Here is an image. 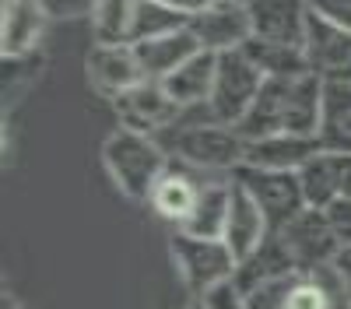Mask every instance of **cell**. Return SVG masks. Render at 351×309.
<instances>
[{"mask_svg": "<svg viewBox=\"0 0 351 309\" xmlns=\"http://www.w3.org/2000/svg\"><path fill=\"white\" fill-rule=\"evenodd\" d=\"M319 109H324V81L316 74L302 77H267L263 88L246 112V120L236 127L246 140L295 134L316 137L319 130Z\"/></svg>", "mask_w": 351, "mask_h": 309, "instance_id": "obj_1", "label": "cell"}, {"mask_svg": "<svg viewBox=\"0 0 351 309\" xmlns=\"http://www.w3.org/2000/svg\"><path fill=\"white\" fill-rule=\"evenodd\" d=\"M169 162H172L169 148L152 134L116 127L102 140V165L127 201L148 204V197H152L155 183L162 180V173L169 169Z\"/></svg>", "mask_w": 351, "mask_h": 309, "instance_id": "obj_2", "label": "cell"}, {"mask_svg": "<svg viewBox=\"0 0 351 309\" xmlns=\"http://www.w3.org/2000/svg\"><path fill=\"white\" fill-rule=\"evenodd\" d=\"M169 155L176 162H183L197 173L208 176H232L246 158V137L218 120H204V123H190L183 130H176Z\"/></svg>", "mask_w": 351, "mask_h": 309, "instance_id": "obj_3", "label": "cell"}, {"mask_svg": "<svg viewBox=\"0 0 351 309\" xmlns=\"http://www.w3.org/2000/svg\"><path fill=\"white\" fill-rule=\"evenodd\" d=\"M169 253H172V264H176V271H180L183 285L190 288V295H208L218 285H228V281L236 277L239 260L221 239L172 232Z\"/></svg>", "mask_w": 351, "mask_h": 309, "instance_id": "obj_4", "label": "cell"}, {"mask_svg": "<svg viewBox=\"0 0 351 309\" xmlns=\"http://www.w3.org/2000/svg\"><path fill=\"white\" fill-rule=\"evenodd\" d=\"M263 71L246 56V49L218 53V74H215V92H211V120L239 127L246 112L253 109L260 88H263Z\"/></svg>", "mask_w": 351, "mask_h": 309, "instance_id": "obj_5", "label": "cell"}, {"mask_svg": "<svg viewBox=\"0 0 351 309\" xmlns=\"http://www.w3.org/2000/svg\"><path fill=\"white\" fill-rule=\"evenodd\" d=\"M236 180L253 201L256 208L263 211L267 225L274 232H281L288 221H295L302 211H306V197H302V183H299V173H278V169H256V165H239Z\"/></svg>", "mask_w": 351, "mask_h": 309, "instance_id": "obj_6", "label": "cell"}, {"mask_svg": "<svg viewBox=\"0 0 351 309\" xmlns=\"http://www.w3.org/2000/svg\"><path fill=\"white\" fill-rule=\"evenodd\" d=\"M116 112H120V127L137 130V134H152L158 137L162 130L176 127L183 116V109L172 102V95L165 92V84L155 77L137 81L130 92H123L120 99H112Z\"/></svg>", "mask_w": 351, "mask_h": 309, "instance_id": "obj_7", "label": "cell"}, {"mask_svg": "<svg viewBox=\"0 0 351 309\" xmlns=\"http://www.w3.org/2000/svg\"><path fill=\"white\" fill-rule=\"evenodd\" d=\"M186 28L193 32L197 46L208 53H232V49H243L253 39V21H250L246 0H221V4H215L208 11H197Z\"/></svg>", "mask_w": 351, "mask_h": 309, "instance_id": "obj_8", "label": "cell"}, {"mask_svg": "<svg viewBox=\"0 0 351 309\" xmlns=\"http://www.w3.org/2000/svg\"><path fill=\"white\" fill-rule=\"evenodd\" d=\"M302 53L309 74L319 81H351V28H341L309 11Z\"/></svg>", "mask_w": 351, "mask_h": 309, "instance_id": "obj_9", "label": "cell"}, {"mask_svg": "<svg viewBox=\"0 0 351 309\" xmlns=\"http://www.w3.org/2000/svg\"><path fill=\"white\" fill-rule=\"evenodd\" d=\"M288 246V253L295 257L299 271H316V267H334L337 253L344 249L334 236V229L327 225L324 211L306 208L295 221H288L285 229L278 232Z\"/></svg>", "mask_w": 351, "mask_h": 309, "instance_id": "obj_10", "label": "cell"}, {"mask_svg": "<svg viewBox=\"0 0 351 309\" xmlns=\"http://www.w3.org/2000/svg\"><path fill=\"white\" fill-rule=\"evenodd\" d=\"M204 180H208V173H197V169L183 165V162H169V169L162 173V180L155 183L152 197H148V208L172 225L176 229H183L186 218L193 214L197 201H200V190H204Z\"/></svg>", "mask_w": 351, "mask_h": 309, "instance_id": "obj_11", "label": "cell"}, {"mask_svg": "<svg viewBox=\"0 0 351 309\" xmlns=\"http://www.w3.org/2000/svg\"><path fill=\"white\" fill-rule=\"evenodd\" d=\"M88 81L99 95H106L109 102L120 99L123 92H130L137 81H144L141 60L130 42H95L88 49Z\"/></svg>", "mask_w": 351, "mask_h": 309, "instance_id": "obj_12", "label": "cell"}, {"mask_svg": "<svg viewBox=\"0 0 351 309\" xmlns=\"http://www.w3.org/2000/svg\"><path fill=\"white\" fill-rule=\"evenodd\" d=\"M246 8L253 21V39L281 46L306 42V25H309L306 0H246Z\"/></svg>", "mask_w": 351, "mask_h": 309, "instance_id": "obj_13", "label": "cell"}, {"mask_svg": "<svg viewBox=\"0 0 351 309\" xmlns=\"http://www.w3.org/2000/svg\"><path fill=\"white\" fill-rule=\"evenodd\" d=\"M4 36H0V53H4V60H28L46 28H49V18L46 11L39 8V0H4Z\"/></svg>", "mask_w": 351, "mask_h": 309, "instance_id": "obj_14", "label": "cell"}, {"mask_svg": "<svg viewBox=\"0 0 351 309\" xmlns=\"http://www.w3.org/2000/svg\"><path fill=\"white\" fill-rule=\"evenodd\" d=\"M274 229L267 225L263 211L256 208L253 197L232 180V204H228V218H225V232H221V243L236 253V260H243L246 253H253L263 239H267Z\"/></svg>", "mask_w": 351, "mask_h": 309, "instance_id": "obj_15", "label": "cell"}, {"mask_svg": "<svg viewBox=\"0 0 351 309\" xmlns=\"http://www.w3.org/2000/svg\"><path fill=\"white\" fill-rule=\"evenodd\" d=\"M295 271H299V264H295V257L288 253L285 239H281L278 232H271L253 253H246V257L236 264V277H232V285L246 295V292H253L256 285H267V281L288 277V274H295Z\"/></svg>", "mask_w": 351, "mask_h": 309, "instance_id": "obj_16", "label": "cell"}, {"mask_svg": "<svg viewBox=\"0 0 351 309\" xmlns=\"http://www.w3.org/2000/svg\"><path fill=\"white\" fill-rule=\"evenodd\" d=\"M324 151L319 137H295V134H278V137H260L246 140V165L256 169H278V173H299V169Z\"/></svg>", "mask_w": 351, "mask_h": 309, "instance_id": "obj_17", "label": "cell"}, {"mask_svg": "<svg viewBox=\"0 0 351 309\" xmlns=\"http://www.w3.org/2000/svg\"><path fill=\"white\" fill-rule=\"evenodd\" d=\"M215 74H218V53L200 49V53L190 56L183 67H176L162 84H165V92L172 95V102L180 109H200V106L211 102Z\"/></svg>", "mask_w": 351, "mask_h": 309, "instance_id": "obj_18", "label": "cell"}, {"mask_svg": "<svg viewBox=\"0 0 351 309\" xmlns=\"http://www.w3.org/2000/svg\"><path fill=\"white\" fill-rule=\"evenodd\" d=\"M130 46L141 60L144 77H155V81H165L176 67H183L193 53H200L190 28L165 32V36H155V39H141V42H130Z\"/></svg>", "mask_w": 351, "mask_h": 309, "instance_id": "obj_19", "label": "cell"}, {"mask_svg": "<svg viewBox=\"0 0 351 309\" xmlns=\"http://www.w3.org/2000/svg\"><path fill=\"white\" fill-rule=\"evenodd\" d=\"M316 137L324 151L351 155V81H324V109H319Z\"/></svg>", "mask_w": 351, "mask_h": 309, "instance_id": "obj_20", "label": "cell"}, {"mask_svg": "<svg viewBox=\"0 0 351 309\" xmlns=\"http://www.w3.org/2000/svg\"><path fill=\"white\" fill-rule=\"evenodd\" d=\"M281 309H351V299L334 267L299 271Z\"/></svg>", "mask_w": 351, "mask_h": 309, "instance_id": "obj_21", "label": "cell"}, {"mask_svg": "<svg viewBox=\"0 0 351 309\" xmlns=\"http://www.w3.org/2000/svg\"><path fill=\"white\" fill-rule=\"evenodd\" d=\"M228 204H232V176H208L200 190V201L193 208V214L186 218L183 229L186 236H204V239H221L225 232V218H228Z\"/></svg>", "mask_w": 351, "mask_h": 309, "instance_id": "obj_22", "label": "cell"}, {"mask_svg": "<svg viewBox=\"0 0 351 309\" xmlns=\"http://www.w3.org/2000/svg\"><path fill=\"white\" fill-rule=\"evenodd\" d=\"M299 183H302L306 208L324 211L330 201L341 197V155L337 151H316L299 169Z\"/></svg>", "mask_w": 351, "mask_h": 309, "instance_id": "obj_23", "label": "cell"}, {"mask_svg": "<svg viewBox=\"0 0 351 309\" xmlns=\"http://www.w3.org/2000/svg\"><path fill=\"white\" fill-rule=\"evenodd\" d=\"M243 49H246L250 60L263 71V77H302V74H309L302 46H281V42L250 39Z\"/></svg>", "mask_w": 351, "mask_h": 309, "instance_id": "obj_24", "label": "cell"}, {"mask_svg": "<svg viewBox=\"0 0 351 309\" xmlns=\"http://www.w3.org/2000/svg\"><path fill=\"white\" fill-rule=\"evenodd\" d=\"M141 0H99L95 4V42H130Z\"/></svg>", "mask_w": 351, "mask_h": 309, "instance_id": "obj_25", "label": "cell"}, {"mask_svg": "<svg viewBox=\"0 0 351 309\" xmlns=\"http://www.w3.org/2000/svg\"><path fill=\"white\" fill-rule=\"evenodd\" d=\"M186 25H190V14L169 8L165 0H141L137 21H134V39L130 42L155 39V36H165V32H180V28H186Z\"/></svg>", "mask_w": 351, "mask_h": 309, "instance_id": "obj_26", "label": "cell"}, {"mask_svg": "<svg viewBox=\"0 0 351 309\" xmlns=\"http://www.w3.org/2000/svg\"><path fill=\"white\" fill-rule=\"evenodd\" d=\"M295 277H299V271L288 277H278V281H267V285H256L253 292H246V306L250 309H281L291 285H295Z\"/></svg>", "mask_w": 351, "mask_h": 309, "instance_id": "obj_27", "label": "cell"}, {"mask_svg": "<svg viewBox=\"0 0 351 309\" xmlns=\"http://www.w3.org/2000/svg\"><path fill=\"white\" fill-rule=\"evenodd\" d=\"M99 0H39L49 21H74V18H92Z\"/></svg>", "mask_w": 351, "mask_h": 309, "instance_id": "obj_28", "label": "cell"}, {"mask_svg": "<svg viewBox=\"0 0 351 309\" xmlns=\"http://www.w3.org/2000/svg\"><path fill=\"white\" fill-rule=\"evenodd\" d=\"M324 218H327V225L334 229L337 243L341 246H351V197H337V201H330L324 208Z\"/></svg>", "mask_w": 351, "mask_h": 309, "instance_id": "obj_29", "label": "cell"}, {"mask_svg": "<svg viewBox=\"0 0 351 309\" xmlns=\"http://www.w3.org/2000/svg\"><path fill=\"white\" fill-rule=\"evenodd\" d=\"M306 8L341 28H351V0H306Z\"/></svg>", "mask_w": 351, "mask_h": 309, "instance_id": "obj_30", "label": "cell"}, {"mask_svg": "<svg viewBox=\"0 0 351 309\" xmlns=\"http://www.w3.org/2000/svg\"><path fill=\"white\" fill-rule=\"evenodd\" d=\"M204 302H208V309H250L246 306V295L232 285V281H228V285H218L215 292H208V295H204Z\"/></svg>", "mask_w": 351, "mask_h": 309, "instance_id": "obj_31", "label": "cell"}, {"mask_svg": "<svg viewBox=\"0 0 351 309\" xmlns=\"http://www.w3.org/2000/svg\"><path fill=\"white\" fill-rule=\"evenodd\" d=\"M334 271H337L341 285H344V292H348V299H351V246H344V249L337 253V260H334Z\"/></svg>", "mask_w": 351, "mask_h": 309, "instance_id": "obj_32", "label": "cell"}, {"mask_svg": "<svg viewBox=\"0 0 351 309\" xmlns=\"http://www.w3.org/2000/svg\"><path fill=\"white\" fill-rule=\"evenodd\" d=\"M169 8H176V11H183V14H197V11H208V8H215V4H221V0H165Z\"/></svg>", "mask_w": 351, "mask_h": 309, "instance_id": "obj_33", "label": "cell"}, {"mask_svg": "<svg viewBox=\"0 0 351 309\" xmlns=\"http://www.w3.org/2000/svg\"><path fill=\"white\" fill-rule=\"evenodd\" d=\"M183 309H208V302H204V295H190V302Z\"/></svg>", "mask_w": 351, "mask_h": 309, "instance_id": "obj_34", "label": "cell"}, {"mask_svg": "<svg viewBox=\"0 0 351 309\" xmlns=\"http://www.w3.org/2000/svg\"><path fill=\"white\" fill-rule=\"evenodd\" d=\"M4 309H25V306H14V302H11V295H4Z\"/></svg>", "mask_w": 351, "mask_h": 309, "instance_id": "obj_35", "label": "cell"}]
</instances>
